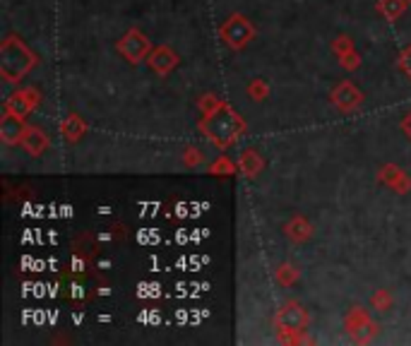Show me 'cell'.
<instances>
[{"mask_svg": "<svg viewBox=\"0 0 411 346\" xmlns=\"http://www.w3.org/2000/svg\"><path fill=\"white\" fill-rule=\"evenodd\" d=\"M200 130L212 145L219 147V150H226V147H231L246 133V123H243L241 116L226 101H221L217 108L202 113Z\"/></svg>", "mask_w": 411, "mask_h": 346, "instance_id": "1", "label": "cell"}, {"mask_svg": "<svg viewBox=\"0 0 411 346\" xmlns=\"http://www.w3.org/2000/svg\"><path fill=\"white\" fill-rule=\"evenodd\" d=\"M36 63V55L24 46L22 39L8 36L0 46V77L5 82H20Z\"/></svg>", "mask_w": 411, "mask_h": 346, "instance_id": "2", "label": "cell"}, {"mask_svg": "<svg viewBox=\"0 0 411 346\" xmlns=\"http://www.w3.org/2000/svg\"><path fill=\"white\" fill-rule=\"evenodd\" d=\"M308 325H310V315H308L306 308H303L301 303H296V301L284 303L282 311H279L277 318H274V327H277L282 342H296L294 335L306 332Z\"/></svg>", "mask_w": 411, "mask_h": 346, "instance_id": "3", "label": "cell"}, {"mask_svg": "<svg viewBox=\"0 0 411 346\" xmlns=\"http://www.w3.org/2000/svg\"><path fill=\"white\" fill-rule=\"evenodd\" d=\"M219 36H221V41L231 48V51H241V48H246L248 43L255 39V27L251 24L248 17L231 15L226 22L221 24Z\"/></svg>", "mask_w": 411, "mask_h": 346, "instance_id": "4", "label": "cell"}, {"mask_svg": "<svg viewBox=\"0 0 411 346\" xmlns=\"http://www.w3.org/2000/svg\"><path fill=\"white\" fill-rule=\"evenodd\" d=\"M344 323H346L349 335L358 344H368L378 337V325L368 318V313H366L363 308H351Z\"/></svg>", "mask_w": 411, "mask_h": 346, "instance_id": "5", "label": "cell"}, {"mask_svg": "<svg viewBox=\"0 0 411 346\" xmlns=\"http://www.w3.org/2000/svg\"><path fill=\"white\" fill-rule=\"evenodd\" d=\"M116 48L128 63H140L145 55H149V39L140 29H130V32L118 41Z\"/></svg>", "mask_w": 411, "mask_h": 346, "instance_id": "6", "label": "cell"}, {"mask_svg": "<svg viewBox=\"0 0 411 346\" xmlns=\"http://www.w3.org/2000/svg\"><path fill=\"white\" fill-rule=\"evenodd\" d=\"M39 101H41L39 91L32 89V86H24V89L12 91V94L5 99V111H10V113L22 116L24 118V116L32 113V111L39 106Z\"/></svg>", "mask_w": 411, "mask_h": 346, "instance_id": "7", "label": "cell"}, {"mask_svg": "<svg viewBox=\"0 0 411 346\" xmlns=\"http://www.w3.org/2000/svg\"><path fill=\"white\" fill-rule=\"evenodd\" d=\"M332 104L337 106L339 111H354L361 106V101H363V94L356 89V84L354 82H339L337 86L332 89Z\"/></svg>", "mask_w": 411, "mask_h": 346, "instance_id": "8", "label": "cell"}, {"mask_svg": "<svg viewBox=\"0 0 411 346\" xmlns=\"http://www.w3.org/2000/svg\"><path fill=\"white\" fill-rule=\"evenodd\" d=\"M24 130H27V125H24L22 116L5 111L3 121H0V138H3L5 145H20L24 138Z\"/></svg>", "mask_w": 411, "mask_h": 346, "instance_id": "9", "label": "cell"}, {"mask_svg": "<svg viewBox=\"0 0 411 346\" xmlns=\"http://www.w3.org/2000/svg\"><path fill=\"white\" fill-rule=\"evenodd\" d=\"M147 63L154 72H157V75H169L173 67L178 65V55L173 53L169 46H157V48L149 51Z\"/></svg>", "mask_w": 411, "mask_h": 346, "instance_id": "10", "label": "cell"}, {"mask_svg": "<svg viewBox=\"0 0 411 346\" xmlns=\"http://www.w3.org/2000/svg\"><path fill=\"white\" fill-rule=\"evenodd\" d=\"M20 145L27 150L29 157H41L43 152L48 150V145H51V140H48V135L43 133L41 128L36 125H29L27 130H24V138Z\"/></svg>", "mask_w": 411, "mask_h": 346, "instance_id": "11", "label": "cell"}, {"mask_svg": "<svg viewBox=\"0 0 411 346\" xmlns=\"http://www.w3.org/2000/svg\"><path fill=\"white\" fill-rule=\"evenodd\" d=\"M380 181H383L385 185H390V188H395L397 193H409L411 190V178L392 164L380 169Z\"/></svg>", "mask_w": 411, "mask_h": 346, "instance_id": "12", "label": "cell"}, {"mask_svg": "<svg viewBox=\"0 0 411 346\" xmlns=\"http://www.w3.org/2000/svg\"><path fill=\"white\" fill-rule=\"evenodd\" d=\"M284 233H286V238L294 240V243H303V240H308L313 236V226H310V221L306 216H294V219L284 226Z\"/></svg>", "mask_w": 411, "mask_h": 346, "instance_id": "13", "label": "cell"}, {"mask_svg": "<svg viewBox=\"0 0 411 346\" xmlns=\"http://www.w3.org/2000/svg\"><path fill=\"white\" fill-rule=\"evenodd\" d=\"M60 133H63V138L67 142H80V140L84 138V133H87V123L82 121V116L70 113L63 121V125H60Z\"/></svg>", "mask_w": 411, "mask_h": 346, "instance_id": "14", "label": "cell"}, {"mask_svg": "<svg viewBox=\"0 0 411 346\" xmlns=\"http://www.w3.org/2000/svg\"><path fill=\"white\" fill-rule=\"evenodd\" d=\"M239 169L243 176H248V178H255L260 171H263V157H260L255 150H246L241 154V164H239Z\"/></svg>", "mask_w": 411, "mask_h": 346, "instance_id": "15", "label": "cell"}, {"mask_svg": "<svg viewBox=\"0 0 411 346\" xmlns=\"http://www.w3.org/2000/svg\"><path fill=\"white\" fill-rule=\"evenodd\" d=\"M404 10H407V0H380L378 3V12L385 20H397Z\"/></svg>", "mask_w": 411, "mask_h": 346, "instance_id": "16", "label": "cell"}, {"mask_svg": "<svg viewBox=\"0 0 411 346\" xmlns=\"http://www.w3.org/2000/svg\"><path fill=\"white\" fill-rule=\"evenodd\" d=\"M274 277H277V281L282 284V286H291V284H296L298 279V269L294 264H282V267L274 272Z\"/></svg>", "mask_w": 411, "mask_h": 346, "instance_id": "17", "label": "cell"}, {"mask_svg": "<svg viewBox=\"0 0 411 346\" xmlns=\"http://www.w3.org/2000/svg\"><path fill=\"white\" fill-rule=\"evenodd\" d=\"M236 171V166L231 159H226V157H219L214 164L209 166V173L212 176H231V173Z\"/></svg>", "mask_w": 411, "mask_h": 346, "instance_id": "18", "label": "cell"}, {"mask_svg": "<svg viewBox=\"0 0 411 346\" xmlns=\"http://www.w3.org/2000/svg\"><path fill=\"white\" fill-rule=\"evenodd\" d=\"M248 94H251V99H255V101H263V99L270 94V86H267L265 79H253V82L248 84Z\"/></svg>", "mask_w": 411, "mask_h": 346, "instance_id": "19", "label": "cell"}, {"mask_svg": "<svg viewBox=\"0 0 411 346\" xmlns=\"http://www.w3.org/2000/svg\"><path fill=\"white\" fill-rule=\"evenodd\" d=\"M183 162L185 166H200L204 162V154L202 150H197V147H188V150L183 152Z\"/></svg>", "mask_w": 411, "mask_h": 346, "instance_id": "20", "label": "cell"}, {"mask_svg": "<svg viewBox=\"0 0 411 346\" xmlns=\"http://www.w3.org/2000/svg\"><path fill=\"white\" fill-rule=\"evenodd\" d=\"M373 306H376L378 311H390V308H392V296H390V291H385V289L376 291V296H373Z\"/></svg>", "mask_w": 411, "mask_h": 346, "instance_id": "21", "label": "cell"}, {"mask_svg": "<svg viewBox=\"0 0 411 346\" xmlns=\"http://www.w3.org/2000/svg\"><path fill=\"white\" fill-rule=\"evenodd\" d=\"M339 63L341 67H346V70H356V67L361 65V58L356 51H349L344 55H339Z\"/></svg>", "mask_w": 411, "mask_h": 346, "instance_id": "22", "label": "cell"}, {"mask_svg": "<svg viewBox=\"0 0 411 346\" xmlns=\"http://www.w3.org/2000/svg\"><path fill=\"white\" fill-rule=\"evenodd\" d=\"M400 67H402L404 75L411 79V46H407V48L402 51V55H400Z\"/></svg>", "mask_w": 411, "mask_h": 346, "instance_id": "23", "label": "cell"}, {"mask_svg": "<svg viewBox=\"0 0 411 346\" xmlns=\"http://www.w3.org/2000/svg\"><path fill=\"white\" fill-rule=\"evenodd\" d=\"M334 51H337L339 55H344V53H349V51H354L351 39H349V36H339V39L334 41Z\"/></svg>", "mask_w": 411, "mask_h": 346, "instance_id": "24", "label": "cell"}, {"mask_svg": "<svg viewBox=\"0 0 411 346\" xmlns=\"http://www.w3.org/2000/svg\"><path fill=\"white\" fill-rule=\"evenodd\" d=\"M402 133L411 140V111H409L407 116H404V121H402Z\"/></svg>", "mask_w": 411, "mask_h": 346, "instance_id": "25", "label": "cell"}]
</instances>
